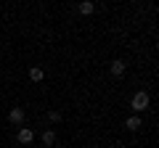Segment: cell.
<instances>
[{"instance_id":"7","label":"cell","mask_w":159,"mask_h":148,"mask_svg":"<svg viewBox=\"0 0 159 148\" xmlns=\"http://www.w3.org/2000/svg\"><path fill=\"white\" fill-rule=\"evenodd\" d=\"M77 11L82 13V16H90V13L96 11V6H93L90 0H85V3H80V6H77Z\"/></svg>"},{"instance_id":"6","label":"cell","mask_w":159,"mask_h":148,"mask_svg":"<svg viewBox=\"0 0 159 148\" xmlns=\"http://www.w3.org/2000/svg\"><path fill=\"white\" fill-rule=\"evenodd\" d=\"M29 80H32V82H43V80H45V72H43L40 66H32V69H29Z\"/></svg>"},{"instance_id":"1","label":"cell","mask_w":159,"mask_h":148,"mask_svg":"<svg viewBox=\"0 0 159 148\" xmlns=\"http://www.w3.org/2000/svg\"><path fill=\"white\" fill-rule=\"evenodd\" d=\"M151 106V98H148V93H135V95H133V101H130V108L133 111H135V116L141 114V111H146V108Z\"/></svg>"},{"instance_id":"8","label":"cell","mask_w":159,"mask_h":148,"mask_svg":"<svg viewBox=\"0 0 159 148\" xmlns=\"http://www.w3.org/2000/svg\"><path fill=\"white\" fill-rule=\"evenodd\" d=\"M43 146H48V148L56 146V132H53V130H45V132H43Z\"/></svg>"},{"instance_id":"5","label":"cell","mask_w":159,"mask_h":148,"mask_svg":"<svg viewBox=\"0 0 159 148\" xmlns=\"http://www.w3.org/2000/svg\"><path fill=\"white\" fill-rule=\"evenodd\" d=\"M109 69H111V74H114V77H122V74H125V69H127V63L117 58V61H111V66H109Z\"/></svg>"},{"instance_id":"4","label":"cell","mask_w":159,"mask_h":148,"mask_svg":"<svg viewBox=\"0 0 159 148\" xmlns=\"http://www.w3.org/2000/svg\"><path fill=\"white\" fill-rule=\"evenodd\" d=\"M141 124H143V122H141V116H135V114H133V116H127V119H125V127H127L130 132L141 130Z\"/></svg>"},{"instance_id":"2","label":"cell","mask_w":159,"mask_h":148,"mask_svg":"<svg viewBox=\"0 0 159 148\" xmlns=\"http://www.w3.org/2000/svg\"><path fill=\"white\" fill-rule=\"evenodd\" d=\"M24 116H27V114H24V108L21 106H13L11 108V111H8V122H11V124H24Z\"/></svg>"},{"instance_id":"9","label":"cell","mask_w":159,"mask_h":148,"mask_svg":"<svg viewBox=\"0 0 159 148\" xmlns=\"http://www.w3.org/2000/svg\"><path fill=\"white\" fill-rule=\"evenodd\" d=\"M48 119H51V122H61V114H58V111H51V114H48Z\"/></svg>"},{"instance_id":"3","label":"cell","mask_w":159,"mask_h":148,"mask_svg":"<svg viewBox=\"0 0 159 148\" xmlns=\"http://www.w3.org/2000/svg\"><path fill=\"white\" fill-rule=\"evenodd\" d=\"M16 140H19V143H24V146H27V143H32V140H34V132L29 130V127H21V130L16 132Z\"/></svg>"}]
</instances>
